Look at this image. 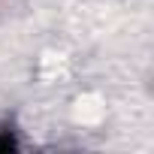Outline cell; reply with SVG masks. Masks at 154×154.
I'll use <instances>...</instances> for the list:
<instances>
[{
    "label": "cell",
    "mask_w": 154,
    "mask_h": 154,
    "mask_svg": "<svg viewBox=\"0 0 154 154\" xmlns=\"http://www.w3.org/2000/svg\"><path fill=\"white\" fill-rule=\"evenodd\" d=\"M0 148H15V136H12V130H3V133H0Z\"/></svg>",
    "instance_id": "6da1fadb"
}]
</instances>
